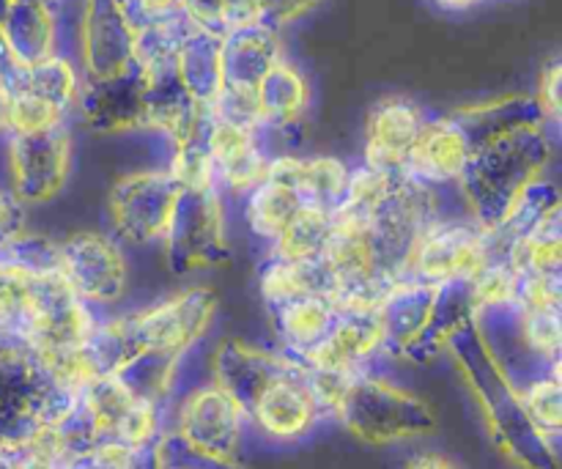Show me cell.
Listing matches in <instances>:
<instances>
[{
    "label": "cell",
    "instance_id": "6da1fadb",
    "mask_svg": "<svg viewBox=\"0 0 562 469\" xmlns=\"http://www.w3.org/2000/svg\"><path fill=\"white\" fill-rule=\"evenodd\" d=\"M423 121L420 110L406 99H384L368 121V168L382 174L404 168Z\"/></svg>",
    "mask_w": 562,
    "mask_h": 469
},
{
    "label": "cell",
    "instance_id": "7a4b0ae2",
    "mask_svg": "<svg viewBox=\"0 0 562 469\" xmlns=\"http://www.w3.org/2000/svg\"><path fill=\"white\" fill-rule=\"evenodd\" d=\"M470 163V141L464 130L448 119L423 121L415 143L409 148L404 170L417 181L456 179Z\"/></svg>",
    "mask_w": 562,
    "mask_h": 469
},
{
    "label": "cell",
    "instance_id": "3957f363",
    "mask_svg": "<svg viewBox=\"0 0 562 469\" xmlns=\"http://www.w3.org/2000/svg\"><path fill=\"white\" fill-rule=\"evenodd\" d=\"M486 264L483 242L461 228H428L426 236L417 242V269L437 283L475 278Z\"/></svg>",
    "mask_w": 562,
    "mask_h": 469
},
{
    "label": "cell",
    "instance_id": "277c9868",
    "mask_svg": "<svg viewBox=\"0 0 562 469\" xmlns=\"http://www.w3.org/2000/svg\"><path fill=\"white\" fill-rule=\"evenodd\" d=\"M313 415L311 395L302 393L294 384L278 382L263 393L261 399V421L272 434L289 437V434H300L307 426Z\"/></svg>",
    "mask_w": 562,
    "mask_h": 469
},
{
    "label": "cell",
    "instance_id": "5b68a950",
    "mask_svg": "<svg viewBox=\"0 0 562 469\" xmlns=\"http://www.w3.org/2000/svg\"><path fill=\"white\" fill-rule=\"evenodd\" d=\"M58 104L49 102L47 97H38V93H16L5 104V119L22 135L47 132L49 126L58 124Z\"/></svg>",
    "mask_w": 562,
    "mask_h": 469
},
{
    "label": "cell",
    "instance_id": "8992f818",
    "mask_svg": "<svg viewBox=\"0 0 562 469\" xmlns=\"http://www.w3.org/2000/svg\"><path fill=\"white\" fill-rule=\"evenodd\" d=\"M530 412L549 428L560 423V390L554 382H541L530 393Z\"/></svg>",
    "mask_w": 562,
    "mask_h": 469
},
{
    "label": "cell",
    "instance_id": "52a82bcc",
    "mask_svg": "<svg viewBox=\"0 0 562 469\" xmlns=\"http://www.w3.org/2000/svg\"><path fill=\"white\" fill-rule=\"evenodd\" d=\"M140 3L143 11H148V14H168L176 5V0H140Z\"/></svg>",
    "mask_w": 562,
    "mask_h": 469
},
{
    "label": "cell",
    "instance_id": "ba28073f",
    "mask_svg": "<svg viewBox=\"0 0 562 469\" xmlns=\"http://www.w3.org/2000/svg\"><path fill=\"white\" fill-rule=\"evenodd\" d=\"M442 5H448V9H470V5L481 3V0H439Z\"/></svg>",
    "mask_w": 562,
    "mask_h": 469
}]
</instances>
